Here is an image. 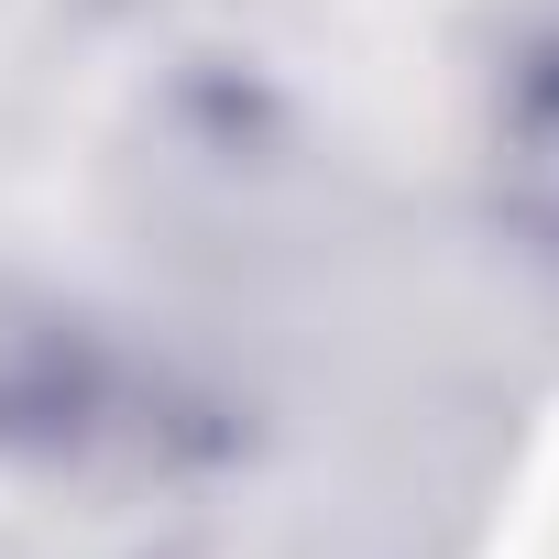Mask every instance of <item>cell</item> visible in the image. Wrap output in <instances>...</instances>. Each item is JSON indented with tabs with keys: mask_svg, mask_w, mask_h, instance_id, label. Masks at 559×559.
Segmentation results:
<instances>
[{
	"mask_svg": "<svg viewBox=\"0 0 559 559\" xmlns=\"http://www.w3.org/2000/svg\"><path fill=\"white\" fill-rule=\"evenodd\" d=\"M493 219L515 252L559 263V12L493 78Z\"/></svg>",
	"mask_w": 559,
	"mask_h": 559,
	"instance_id": "1",
	"label": "cell"
}]
</instances>
